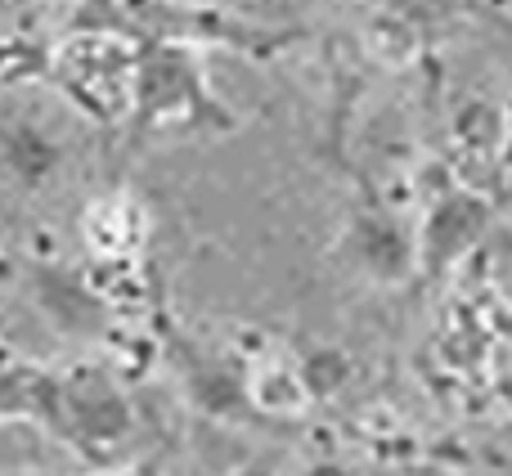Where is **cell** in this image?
Instances as JSON below:
<instances>
[{"label":"cell","instance_id":"1","mask_svg":"<svg viewBox=\"0 0 512 476\" xmlns=\"http://www.w3.org/2000/svg\"><path fill=\"white\" fill-rule=\"evenodd\" d=\"M0 423H36L86 463H108L135 436V400L95 364H9L0 369Z\"/></svg>","mask_w":512,"mask_h":476},{"label":"cell","instance_id":"2","mask_svg":"<svg viewBox=\"0 0 512 476\" xmlns=\"http://www.w3.org/2000/svg\"><path fill=\"white\" fill-rule=\"evenodd\" d=\"M131 113L140 126H212L225 122L216 95L207 90L198 45L140 41L131 63Z\"/></svg>","mask_w":512,"mask_h":476},{"label":"cell","instance_id":"3","mask_svg":"<svg viewBox=\"0 0 512 476\" xmlns=\"http://www.w3.org/2000/svg\"><path fill=\"white\" fill-rule=\"evenodd\" d=\"M72 162L68 135L36 104H0V176L23 194H50Z\"/></svg>","mask_w":512,"mask_h":476},{"label":"cell","instance_id":"4","mask_svg":"<svg viewBox=\"0 0 512 476\" xmlns=\"http://www.w3.org/2000/svg\"><path fill=\"white\" fill-rule=\"evenodd\" d=\"M32 306L45 315V324L63 337H99L108 328V310L99 292L86 288V279L63 265H36L32 270Z\"/></svg>","mask_w":512,"mask_h":476},{"label":"cell","instance_id":"5","mask_svg":"<svg viewBox=\"0 0 512 476\" xmlns=\"http://www.w3.org/2000/svg\"><path fill=\"white\" fill-rule=\"evenodd\" d=\"M171 364H176V378L185 387V400L198 405L203 414H225L234 400V387H230V373H225L221 360L194 346V337L185 333H171Z\"/></svg>","mask_w":512,"mask_h":476},{"label":"cell","instance_id":"6","mask_svg":"<svg viewBox=\"0 0 512 476\" xmlns=\"http://www.w3.org/2000/svg\"><path fill=\"white\" fill-rule=\"evenodd\" d=\"M0 279H14V270H9V261L0 256Z\"/></svg>","mask_w":512,"mask_h":476},{"label":"cell","instance_id":"7","mask_svg":"<svg viewBox=\"0 0 512 476\" xmlns=\"http://www.w3.org/2000/svg\"><path fill=\"white\" fill-rule=\"evenodd\" d=\"M0 5H5V0H0Z\"/></svg>","mask_w":512,"mask_h":476}]
</instances>
